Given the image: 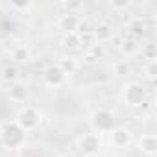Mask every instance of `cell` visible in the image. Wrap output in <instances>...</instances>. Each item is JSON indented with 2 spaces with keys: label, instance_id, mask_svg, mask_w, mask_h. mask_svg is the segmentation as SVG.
<instances>
[{
  "label": "cell",
  "instance_id": "obj_11",
  "mask_svg": "<svg viewBox=\"0 0 157 157\" xmlns=\"http://www.w3.org/2000/svg\"><path fill=\"white\" fill-rule=\"evenodd\" d=\"M139 150L148 155V157H153L157 153V137L153 133H144L140 139H139Z\"/></svg>",
  "mask_w": 157,
  "mask_h": 157
},
{
  "label": "cell",
  "instance_id": "obj_7",
  "mask_svg": "<svg viewBox=\"0 0 157 157\" xmlns=\"http://www.w3.org/2000/svg\"><path fill=\"white\" fill-rule=\"evenodd\" d=\"M93 37H94V41L98 44H105L115 37V28L109 22H98L93 28Z\"/></svg>",
  "mask_w": 157,
  "mask_h": 157
},
{
  "label": "cell",
  "instance_id": "obj_24",
  "mask_svg": "<svg viewBox=\"0 0 157 157\" xmlns=\"http://www.w3.org/2000/svg\"><path fill=\"white\" fill-rule=\"evenodd\" d=\"M93 44H96V41H94V37H93V32H91V33H83V35H80V46L91 48Z\"/></svg>",
  "mask_w": 157,
  "mask_h": 157
},
{
  "label": "cell",
  "instance_id": "obj_8",
  "mask_svg": "<svg viewBox=\"0 0 157 157\" xmlns=\"http://www.w3.org/2000/svg\"><path fill=\"white\" fill-rule=\"evenodd\" d=\"M109 137H111V144L115 148H126L129 144V140H131V131L128 128H124V126H115L111 129Z\"/></svg>",
  "mask_w": 157,
  "mask_h": 157
},
{
  "label": "cell",
  "instance_id": "obj_21",
  "mask_svg": "<svg viewBox=\"0 0 157 157\" xmlns=\"http://www.w3.org/2000/svg\"><path fill=\"white\" fill-rule=\"evenodd\" d=\"M85 54H89V56H91L94 61H98V59H104V57H105V46L96 43V44H93L91 48H87V52H85Z\"/></svg>",
  "mask_w": 157,
  "mask_h": 157
},
{
  "label": "cell",
  "instance_id": "obj_18",
  "mask_svg": "<svg viewBox=\"0 0 157 157\" xmlns=\"http://www.w3.org/2000/svg\"><path fill=\"white\" fill-rule=\"evenodd\" d=\"M113 74L118 76V78H124V76H129L131 74V67L128 61L120 59V61H115L113 63Z\"/></svg>",
  "mask_w": 157,
  "mask_h": 157
},
{
  "label": "cell",
  "instance_id": "obj_27",
  "mask_svg": "<svg viewBox=\"0 0 157 157\" xmlns=\"http://www.w3.org/2000/svg\"><path fill=\"white\" fill-rule=\"evenodd\" d=\"M57 157H76L74 153H70V151H63V153H59Z\"/></svg>",
  "mask_w": 157,
  "mask_h": 157
},
{
  "label": "cell",
  "instance_id": "obj_5",
  "mask_svg": "<svg viewBox=\"0 0 157 157\" xmlns=\"http://www.w3.org/2000/svg\"><path fill=\"white\" fill-rule=\"evenodd\" d=\"M67 80H68V76H67L56 63L46 65L44 70H43V83H44L46 87H52V89L63 87V85L67 83Z\"/></svg>",
  "mask_w": 157,
  "mask_h": 157
},
{
  "label": "cell",
  "instance_id": "obj_23",
  "mask_svg": "<svg viewBox=\"0 0 157 157\" xmlns=\"http://www.w3.org/2000/svg\"><path fill=\"white\" fill-rule=\"evenodd\" d=\"M33 4L30 2V0H26V2H10V10L13 11H28Z\"/></svg>",
  "mask_w": 157,
  "mask_h": 157
},
{
  "label": "cell",
  "instance_id": "obj_17",
  "mask_svg": "<svg viewBox=\"0 0 157 157\" xmlns=\"http://www.w3.org/2000/svg\"><path fill=\"white\" fill-rule=\"evenodd\" d=\"M61 46L65 50H78V48H82L80 46V35H78V33H63Z\"/></svg>",
  "mask_w": 157,
  "mask_h": 157
},
{
  "label": "cell",
  "instance_id": "obj_6",
  "mask_svg": "<svg viewBox=\"0 0 157 157\" xmlns=\"http://www.w3.org/2000/svg\"><path fill=\"white\" fill-rule=\"evenodd\" d=\"M78 148L82 150L83 155H89V153H100V148H102V139L100 135L96 133H85L78 139Z\"/></svg>",
  "mask_w": 157,
  "mask_h": 157
},
{
  "label": "cell",
  "instance_id": "obj_9",
  "mask_svg": "<svg viewBox=\"0 0 157 157\" xmlns=\"http://www.w3.org/2000/svg\"><path fill=\"white\" fill-rule=\"evenodd\" d=\"M8 96H10L11 102L21 104V102H26V100H28V96H30V89H28L26 83H22V82H15V83L10 85V89H8Z\"/></svg>",
  "mask_w": 157,
  "mask_h": 157
},
{
  "label": "cell",
  "instance_id": "obj_26",
  "mask_svg": "<svg viewBox=\"0 0 157 157\" xmlns=\"http://www.w3.org/2000/svg\"><path fill=\"white\" fill-rule=\"evenodd\" d=\"M109 6L113 10H126L129 6V2H126V0H124V2H115V0H113V2H109Z\"/></svg>",
  "mask_w": 157,
  "mask_h": 157
},
{
  "label": "cell",
  "instance_id": "obj_2",
  "mask_svg": "<svg viewBox=\"0 0 157 157\" xmlns=\"http://www.w3.org/2000/svg\"><path fill=\"white\" fill-rule=\"evenodd\" d=\"M43 120V115L37 107L33 105H24L17 111V117H15V124L24 131V133H30V131H35L39 128Z\"/></svg>",
  "mask_w": 157,
  "mask_h": 157
},
{
  "label": "cell",
  "instance_id": "obj_12",
  "mask_svg": "<svg viewBox=\"0 0 157 157\" xmlns=\"http://www.w3.org/2000/svg\"><path fill=\"white\" fill-rule=\"evenodd\" d=\"M78 24H80V17L78 15H68V13H63L59 17V21H57V28L63 33H76Z\"/></svg>",
  "mask_w": 157,
  "mask_h": 157
},
{
  "label": "cell",
  "instance_id": "obj_1",
  "mask_svg": "<svg viewBox=\"0 0 157 157\" xmlns=\"http://www.w3.org/2000/svg\"><path fill=\"white\" fill-rule=\"evenodd\" d=\"M24 140H26V133L15 124V120L2 124V128H0V144L6 150L10 151L21 150L24 146Z\"/></svg>",
  "mask_w": 157,
  "mask_h": 157
},
{
  "label": "cell",
  "instance_id": "obj_22",
  "mask_svg": "<svg viewBox=\"0 0 157 157\" xmlns=\"http://www.w3.org/2000/svg\"><path fill=\"white\" fill-rule=\"evenodd\" d=\"M144 74L148 80H155V76H157V61H148L146 67H144Z\"/></svg>",
  "mask_w": 157,
  "mask_h": 157
},
{
  "label": "cell",
  "instance_id": "obj_13",
  "mask_svg": "<svg viewBox=\"0 0 157 157\" xmlns=\"http://www.w3.org/2000/svg\"><path fill=\"white\" fill-rule=\"evenodd\" d=\"M30 59H32V52H30V48H28L26 44H17V46L11 50V63H13V65L21 67V65L30 63Z\"/></svg>",
  "mask_w": 157,
  "mask_h": 157
},
{
  "label": "cell",
  "instance_id": "obj_19",
  "mask_svg": "<svg viewBox=\"0 0 157 157\" xmlns=\"http://www.w3.org/2000/svg\"><path fill=\"white\" fill-rule=\"evenodd\" d=\"M61 8L68 13V15H78L83 10V2H78V0H68V2H61Z\"/></svg>",
  "mask_w": 157,
  "mask_h": 157
},
{
  "label": "cell",
  "instance_id": "obj_28",
  "mask_svg": "<svg viewBox=\"0 0 157 157\" xmlns=\"http://www.w3.org/2000/svg\"><path fill=\"white\" fill-rule=\"evenodd\" d=\"M83 157H102V153H89V155H83Z\"/></svg>",
  "mask_w": 157,
  "mask_h": 157
},
{
  "label": "cell",
  "instance_id": "obj_4",
  "mask_svg": "<svg viewBox=\"0 0 157 157\" xmlns=\"http://www.w3.org/2000/svg\"><path fill=\"white\" fill-rule=\"evenodd\" d=\"M122 96H124L126 105H129V107H140L146 102V91H144L142 83H139V82H128L122 89Z\"/></svg>",
  "mask_w": 157,
  "mask_h": 157
},
{
  "label": "cell",
  "instance_id": "obj_10",
  "mask_svg": "<svg viewBox=\"0 0 157 157\" xmlns=\"http://www.w3.org/2000/svg\"><path fill=\"white\" fill-rule=\"evenodd\" d=\"M126 28H128V37H131V39H137V41H139V39L144 35V32L148 30V26H146V21H144L142 17H131V19L128 21Z\"/></svg>",
  "mask_w": 157,
  "mask_h": 157
},
{
  "label": "cell",
  "instance_id": "obj_15",
  "mask_svg": "<svg viewBox=\"0 0 157 157\" xmlns=\"http://www.w3.org/2000/svg\"><path fill=\"white\" fill-rule=\"evenodd\" d=\"M67 76H70V74H74L78 68H80V63H78V59L76 57H72V56H63V57H59V61L56 63Z\"/></svg>",
  "mask_w": 157,
  "mask_h": 157
},
{
  "label": "cell",
  "instance_id": "obj_14",
  "mask_svg": "<svg viewBox=\"0 0 157 157\" xmlns=\"http://www.w3.org/2000/svg\"><path fill=\"white\" fill-rule=\"evenodd\" d=\"M0 78H2V82L6 83H15L19 82V78H21V67L13 65V63H8L2 67V70H0Z\"/></svg>",
  "mask_w": 157,
  "mask_h": 157
},
{
  "label": "cell",
  "instance_id": "obj_25",
  "mask_svg": "<svg viewBox=\"0 0 157 157\" xmlns=\"http://www.w3.org/2000/svg\"><path fill=\"white\" fill-rule=\"evenodd\" d=\"M93 32V26L89 24V21H85V19H80V24H78V35H83V33H91Z\"/></svg>",
  "mask_w": 157,
  "mask_h": 157
},
{
  "label": "cell",
  "instance_id": "obj_16",
  "mask_svg": "<svg viewBox=\"0 0 157 157\" xmlns=\"http://www.w3.org/2000/svg\"><path fill=\"white\" fill-rule=\"evenodd\" d=\"M118 48H120V54L124 57H131V56H135L139 52V41L131 39V37H126L124 41H120Z\"/></svg>",
  "mask_w": 157,
  "mask_h": 157
},
{
  "label": "cell",
  "instance_id": "obj_3",
  "mask_svg": "<svg viewBox=\"0 0 157 157\" xmlns=\"http://www.w3.org/2000/svg\"><path fill=\"white\" fill-rule=\"evenodd\" d=\"M89 124L93 128V133L100 135V133H111V129L115 128V113L111 109H94L89 117Z\"/></svg>",
  "mask_w": 157,
  "mask_h": 157
},
{
  "label": "cell",
  "instance_id": "obj_20",
  "mask_svg": "<svg viewBox=\"0 0 157 157\" xmlns=\"http://www.w3.org/2000/svg\"><path fill=\"white\" fill-rule=\"evenodd\" d=\"M142 57L146 61H157V44H153V43L142 44Z\"/></svg>",
  "mask_w": 157,
  "mask_h": 157
}]
</instances>
